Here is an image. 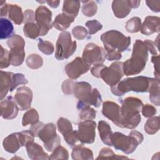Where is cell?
<instances>
[{"mask_svg":"<svg viewBox=\"0 0 160 160\" xmlns=\"http://www.w3.org/2000/svg\"><path fill=\"white\" fill-rule=\"evenodd\" d=\"M148 59V49L144 41L136 39L133 45L131 58L123 62V72L126 76L141 72Z\"/></svg>","mask_w":160,"mask_h":160,"instance_id":"cell-1","label":"cell"},{"mask_svg":"<svg viewBox=\"0 0 160 160\" xmlns=\"http://www.w3.org/2000/svg\"><path fill=\"white\" fill-rule=\"evenodd\" d=\"M121 102V114L122 128L134 129L141 122L139 114L144 105L142 101L135 97H128Z\"/></svg>","mask_w":160,"mask_h":160,"instance_id":"cell-2","label":"cell"},{"mask_svg":"<svg viewBox=\"0 0 160 160\" xmlns=\"http://www.w3.org/2000/svg\"><path fill=\"white\" fill-rule=\"evenodd\" d=\"M152 78L146 76H136L126 78L120 81L116 86L111 87L113 94L117 96H123L129 91L136 92H147L149 91Z\"/></svg>","mask_w":160,"mask_h":160,"instance_id":"cell-3","label":"cell"},{"mask_svg":"<svg viewBox=\"0 0 160 160\" xmlns=\"http://www.w3.org/2000/svg\"><path fill=\"white\" fill-rule=\"evenodd\" d=\"M143 139L142 134L136 130L131 131L128 136L119 132H115L112 133L111 138L112 146L116 149L120 150L127 154L133 152Z\"/></svg>","mask_w":160,"mask_h":160,"instance_id":"cell-4","label":"cell"},{"mask_svg":"<svg viewBox=\"0 0 160 160\" xmlns=\"http://www.w3.org/2000/svg\"><path fill=\"white\" fill-rule=\"evenodd\" d=\"M104 50L121 52L126 51L131 43V38L126 36L117 30H110L102 33L101 36Z\"/></svg>","mask_w":160,"mask_h":160,"instance_id":"cell-5","label":"cell"},{"mask_svg":"<svg viewBox=\"0 0 160 160\" xmlns=\"http://www.w3.org/2000/svg\"><path fill=\"white\" fill-rule=\"evenodd\" d=\"M74 96L85 104L99 108L102 102V97L97 88H92L91 85L85 81L75 82L73 88Z\"/></svg>","mask_w":160,"mask_h":160,"instance_id":"cell-6","label":"cell"},{"mask_svg":"<svg viewBox=\"0 0 160 160\" xmlns=\"http://www.w3.org/2000/svg\"><path fill=\"white\" fill-rule=\"evenodd\" d=\"M77 42L72 41L68 31L62 32L58 37L56 44L55 58L59 61L69 58L76 51Z\"/></svg>","mask_w":160,"mask_h":160,"instance_id":"cell-7","label":"cell"},{"mask_svg":"<svg viewBox=\"0 0 160 160\" xmlns=\"http://www.w3.org/2000/svg\"><path fill=\"white\" fill-rule=\"evenodd\" d=\"M6 43L11 49L9 51L11 64L14 66L21 65L25 58L24 39L18 34H14L8 39Z\"/></svg>","mask_w":160,"mask_h":160,"instance_id":"cell-8","label":"cell"},{"mask_svg":"<svg viewBox=\"0 0 160 160\" xmlns=\"http://www.w3.org/2000/svg\"><path fill=\"white\" fill-rule=\"evenodd\" d=\"M38 137L43 142L45 149L49 152L53 151L61 144V138L56 133V125L52 122L44 126Z\"/></svg>","mask_w":160,"mask_h":160,"instance_id":"cell-9","label":"cell"},{"mask_svg":"<svg viewBox=\"0 0 160 160\" xmlns=\"http://www.w3.org/2000/svg\"><path fill=\"white\" fill-rule=\"evenodd\" d=\"M123 76V62L119 61L112 63L109 67L105 66L100 72V78L111 87L116 86Z\"/></svg>","mask_w":160,"mask_h":160,"instance_id":"cell-10","label":"cell"},{"mask_svg":"<svg viewBox=\"0 0 160 160\" xmlns=\"http://www.w3.org/2000/svg\"><path fill=\"white\" fill-rule=\"evenodd\" d=\"M82 58L90 65L100 64L106 59V53L102 47L90 42L84 48Z\"/></svg>","mask_w":160,"mask_h":160,"instance_id":"cell-11","label":"cell"},{"mask_svg":"<svg viewBox=\"0 0 160 160\" xmlns=\"http://www.w3.org/2000/svg\"><path fill=\"white\" fill-rule=\"evenodd\" d=\"M35 21L40 29V36L46 35L52 28V12L44 6H39L35 12Z\"/></svg>","mask_w":160,"mask_h":160,"instance_id":"cell-12","label":"cell"},{"mask_svg":"<svg viewBox=\"0 0 160 160\" xmlns=\"http://www.w3.org/2000/svg\"><path fill=\"white\" fill-rule=\"evenodd\" d=\"M96 123L92 120L82 121L78 124V138L82 144L93 143L96 137Z\"/></svg>","mask_w":160,"mask_h":160,"instance_id":"cell-13","label":"cell"},{"mask_svg":"<svg viewBox=\"0 0 160 160\" xmlns=\"http://www.w3.org/2000/svg\"><path fill=\"white\" fill-rule=\"evenodd\" d=\"M90 66L82 58L77 57L66 64L65 71L70 79H76L82 74L86 73L89 70Z\"/></svg>","mask_w":160,"mask_h":160,"instance_id":"cell-14","label":"cell"},{"mask_svg":"<svg viewBox=\"0 0 160 160\" xmlns=\"http://www.w3.org/2000/svg\"><path fill=\"white\" fill-rule=\"evenodd\" d=\"M102 113L117 126L121 128V107L117 103L111 101H104L102 103Z\"/></svg>","mask_w":160,"mask_h":160,"instance_id":"cell-15","label":"cell"},{"mask_svg":"<svg viewBox=\"0 0 160 160\" xmlns=\"http://www.w3.org/2000/svg\"><path fill=\"white\" fill-rule=\"evenodd\" d=\"M15 101L21 111H25L30 108L32 100L31 89L25 86L18 88L14 95Z\"/></svg>","mask_w":160,"mask_h":160,"instance_id":"cell-16","label":"cell"},{"mask_svg":"<svg viewBox=\"0 0 160 160\" xmlns=\"http://www.w3.org/2000/svg\"><path fill=\"white\" fill-rule=\"evenodd\" d=\"M0 106L1 116L5 119H12L15 118L19 109L15 99L11 96H9L5 99L2 100Z\"/></svg>","mask_w":160,"mask_h":160,"instance_id":"cell-17","label":"cell"},{"mask_svg":"<svg viewBox=\"0 0 160 160\" xmlns=\"http://www.w3.org/2000/svg\"><path fill=\"white\" fill-rule=\"evenodd\" d=\"M141 32L144 35H151L160 31V18L158 16H147L141 27Z\"/></svg>","mask_w":160,"mask_h":160,"instance_id":"cell-18","label":"cell"},{"mask_svg":"<svg viewBox=\"0 0 160 160\" xmlns=\"http://www.w3.org/2000/svg\"><path fill=\"white\" fill-rule=\"evenodd\" d=\"M5 151L10 153H15L22 146L20 132H14L6 137L2 142Z\"/></svg>","mask_w":160,"mask_h":160,"instance_id":"cell-19","label":"cell"},{"mask_svg":"<svg viewBox=\"0 0 160 160\" xmlns=\"http://www.w3.org/2000/svg\"><path fill=\"white\" fill-rule=\"evenodd\" d=\"M28 157L32 160L49 159L48 154L45 152L41 146L36 142H31L26 146Z\"/></svg>","mask_w":160,"mask_h":160,"instance_id":"cell-20","label":"cell"},{"mask_svg":"<svg viewBox=\"0 0 160 160\" xmlns=\"http://www.w3.org/2000/svg\"><path fill=\"white\" fill-rule=\"evenodd\" d=\"M112 9L116 17L124 18L130 13L131 8L128 0H115L112 2Z\"/></svg>","mask_w":160,"mask_h":160,"instance_id":"cell-21","label":"cell"},{"mask_svg":"<svg viewBox=\"0 0 160 160\" xmlns=\"http://www.w3.org/2000/svg\"><path fill=\"white\" fill-rule=\"evenodd\" d=\"M14 73L1 71L0 74V99L3 100L8 91H9L11 84L12 78Z\"/></svg>","mask_w":160,"mask_h":160,"instance_id":"cell-22","label":"cell"},{"mask_svg":"<svg viewBox=\"0 0 160 160\" xmlns=\"http://www.w3.org/2000/svg\"><path fill=\"white\" fill-rule=\"evenodd\" d=\"M71 156L74 160H92L94 159L92 151L82 144H77L73 148Z\"/></svg>","mask_w":160,"mask_h":160,"instance_id":"cell-23","label":"cell"},{"mask_svg":"<svg viewBox=\"0 0 160 160\" xmlns=\"http://www.w3.org/2000/svg\"><path fill=\"white\" fill-rule=\"evenodd\" d=\"M98 129L102 142L109 146H112L111 141L112 132L110 125L106 121H100L98 122Z\"/></svg>","mask_w":160,"mask_h":160,"instance_id":"cell-24","label":"cell"},{"mask_svg":"<svg viewBox=\"0 0 160 160\" xmlns=\"http://www.w3.org/2000/svg\"><path fill=\"white\" fill-rule=\"evenodd\" d=\"M77 108L79 111V117L82 121L93 120L95 119L96 111L90 105L79 101L77 104Z\"/></svg>","mask_w":160,"mask_h":160,"instance_id":"cell-25","label":"cell"},{"mask_svg":"<svg viewBox=\"0 0 160 160\" xmlns=\"http://www.w3.org/2000/svg\"><path fill=\"white\" fill-rule=\"evenodd\" d=\"M74 19L75 18L68 16L64 13H61L56 16L52 22V25L59 31H64L74 22Z\"/></svg>","mask_w":160,"mask_h":160,"instance_id":"cell-26","label":"cell"},{"mask_svg":"<svg viewBox=\"0 0 160 160\" xmlns=\"http://www.w3.org/2000/svg\"><path fill=\"white\" fill-rule=\"evenodd\" d=\"M7 16L16 24L20 25L22 22H23V14L22 12V8L17 4H8Z\"/></svg>","mask_w":160,"mask_h":160,"instance_id":"cell-27","label":"cell"},{"mask_svg":"<svg viewBox=\"0 0 160 160\" xmlns=\"http://www.w3.org/2000/svg\"><path fill=\"white\" fill-rule=\"evenodd\" d=\"M159 80L152 78L148 92L149 93V98L151 102L154 105L159 106L160 104V94H159Z\"/></svg>","mask_w":160,"mask_h":160,"instance_id":"cell-28","label":"cell"},{"mask_svg":"<svg viewBox=\"0 0 160 160\" xmlns=\"http://www.w3.org/2000/svg\"><path fill=\"white\" fill-rule=\"evenodd\" d=\"M80 8L79 1H64L62 6V13L75 18L78 14Z\"/></svg>","mask_w":160,"mask_h":160,"instance_id":"cell-29","label":"cell"},{"mask_svg":"<svg viewBox=\"0 0 160 160\" xmlns=\"http://www.w3.org/2000/svg\"><path fill=\"white\" fill-rule=\"evenodd\" d=\"M0 39H4L11 38L13 34L14 27L12 22L6 18H1L0 19Z\"/></svg>","mask_w":160,"mask_h":160,"instance_id":"cell-30","label":"cell"},{"mask_svg":"<svg viewBox=\"0 0 160 160\" xmlns=\"http://www.w3.org/2000/svg\"><path fill=\"white\" fill-rule=\"evenodd\" d=\"M39 121V114L36 109H29L23 115L22 119V125L26 126L28 124H33Z\"/></svg>","mask_w":160,"mask_h":160,"instance_id":"cell-31","label":"cell"},{"mask_svg":"<svg viewBox=\"0 0 160 160\" xmlns=\"http://www.w3.org/2000/svg\"><path fill=\"white\" fill-rule=\"evenodd\" d=\"M24 35L31 39H36L40 36V29L38 25L34 22H29L24 24L23 27Z\"/></svg>","mask_w":160,"mask_h":160,"instance_id":"cell-32","label":"cell"},{"mask_svg":"<svg viewBox=\"0 0 160 160\" xmlns=\"http://www.w3.org/2000/svg\"><path fill=\"white\" fill-rule=\"evenodd\" d=\"M144 130L149 134H156L159 130V117L149 118L144 124Z\"/></svg>","mask_w":160,"mask_h":160,"instance_id":"cell-33","label":"cell"},{"mask_svg":"<svg viewBox=\"0 0 160 160\" xmlns=\"http://www.w3.org/2000/svg\"><path fill=\"white\" fill-rule=\"evenodd\" d=\"M83 4L82 6V12L87 17H92L97 12L98 6L94 1H82Z\"/></svg>","mask_w":160,"mask_h":160,"instance_id":"cell-34","label":"cell"},{"mask_svg":"<svg viewBox=\"0 0 160 160\" xmlns=\"http://www.w3.org/2000/svg\"><path fill=\"white\" fill-rule=\"evenodd\" d=\"M27 66L32 69H37L40 68L43 64V59L41 56L38 54H29L26 61Z\"/></svg>","mask_w":160,"mask_h":160,"instance_id":"cell-35","label":"cell"},{"mask_svg":"<svg viewBox=\"0 0 160 160\" xmlns=\"http://www.w3.org/2000/svg\"><path fill=\"white\" fill-rule=\"evenodd\" d=\"M141 27V20L139 17H132L129 19L125 24L126 30L131 33L138 32Z\"/></svg>","mask_w":160,"mask_h":160,"instance_id":"cell-36","label":"cell"},{"mask_svg":"<svg viewBox=\"0 0 160 160\" xmlns=\"http://www.w3.org/2000/svg\"><path fill=\"white\" fill-rule=\"evenodd\" d=\"M57 126L58 131L62 135H65L73 130L72 123L68 119L62 117L58 119L57 121Z\"/></svg>","mask_w":160,"mask_h":160,"instance_id":"cell-37","label":"cell"},{"mask_svg":"<svg viewBox=\"0 0 160 160\" xmlns=\"http://www.w3.org/2000/svg\"><path fill=\"white\" fill-rule=\"evenodd\" d=\"M128 159V158L126 156H121L119 155H116L114 153L111 149L109 148H103L101 149L99 153L98 157L96 159Z\"/></svg>","mask_w":160,"mask_h":160,"instance_id":"cell-38","label":"cell"},{"mask_svg":"<svg viewBox=\"0 0 160 160\" xmlns=\"http://www.w3.org/2000/svg\"><path fill=\"white\" fill-rule=\"evenodd\" d=\"M69 152L63 146H58L49 156V159H68Z\"/></svg>","mask_w":160,"mask_h":160,"instance_id":"cell-39","label":"cell"},{"mask_svg":"<svg viewBox=\"0 0 160 160\" xmlns=\"http://www.w3.org/2000/svg\"><path fill=\"white\" fill-rule=\"evenodd\" d=\"M38 47L40 51L46 55H51L54 51V47L52 42L48 41H44L42 39H38Z\"/></svg>","mask_w":160,"mask_h":160,"instance_id":"cell-40","label":"cell"},{"mask_svg":"<svg viewBox=\"0 0 160 160\" xmlns=\"http://www.w3.org/2000/svg\"><path fill=\"white\" fill-rule=\"evenodd\" d=\"M28 82V80L25 78L24 75L22 73H16L13 74L12 78V84L9 91L12 92L18 85L26 84Z\"/></svg>","mask_w":160,"mask_h":160,"instance_id":"cell-41","label":"cell"},{"mask_svg":"<svg viewBox=\"0 0 160 160\" xmlns=\"http://www.w3.org/2000/svg\"><path fill=\"white\" fill-rule=\"evenodd\" d=\"M11 64L9 52L1 45L0 50V68H8Z\"/></svg>","mask_w":160,"mask_h":160,"instance_id":"cell-42","label":"cell"},{"mask_svg":"<svg viewBox=\"0 0 160 160\" xmlns=\"http://www.w3.org/2000/svg\"><path fill=\"white\" fill-rule=\"evenodd\" d=\"M86 26L88 28V33L90 35L96 33L102 28V24L96 19L87 21Z\"/></svg>","mask_w":160,"mask_h":160,"instance_id":"cell-43","label":"cell"},{"mask_svg":"<svg viewBox=\"0 0 160 160\" xmlns=\"http://www.w3.org/2000/svg\"><path fill=\"white\" fill-rule=\"evenodd\" d=\"M63 138L65 141L69 145V146L72 148H74L76 145L77 142L79 141L78 131L72 130L70 132L63 135Z\"/></svg>","mask_w":160,"mask_h":160,"instance_id":"cell-44","label":"cell"},{"mask_svg":"<svg viewBox=\"0 0 160 160\" xmlns=\"http://www.w3.org/2000/svg\"><path fill=\"white\" fill-rule=\"evenodd\" d=\"M72 33L76 39L82 40L87 37L88 31L83 26H77L72 29Z\"/></svg>","mask_w":160,"mask_h":160,"instance_id":"cell-45","label":"cell"},{"mask_svg":"<svg viewBox=\"0 0 160 160\" xmlns=\"http://www.w3.org/2000/svg\"><path fill=\"white\" fill-rule=\"evenodd\" d=\"M22 146H26L29 143L34 142V136L30 130H25L20 132Z\"/></svg>","mask_w":160,"mask_h":160,"instance_id":"cell-46","label":"cell"},{"mask_svg":"<svg viewBox=\"0 0 160 160\" xmlns=\"http://www.w3.org/2000/svg\"><path fill=\"white\" fill-rule=\"evenodd\" d=\"M76 82L71 79L65 80L61 86V89L64 94L69 95L73 93V88Z\"/></svg>","mask_w":160,"mask_h":160,"instance_id":"cell-47","label":"cell"},{"mask_svg":"<svg viewBox=\"0 0 160 160\" xmlns=\"http://www.w3.org/2000/svg\"><path fill=\"white\" fill-rule=\"evenodd\" d=\"M141 111L143 116L148 118L153 117L157 112L156 109L153 106L148 104L142 106L141 108Z\"/></svg>","mask_w":160,"mask_h":160,"instance_id":"cell-48","label":"cell"},{"mask_svg":"<svg viewBox=\"0 0 160 160\" xmlns=\"http://www.w3.org/2000/svg\"><path fill=\"white\" fill-rule=\"evenodd\" d=\"M35 21V13L32 9H26L23 13V22L24 24L34 22Z\"/></svg>","mask_w":160,"mask_h":160,"instance_id":"cell-49","label":"cell"},{"mask_svg":"<svg viewBox=\"0 0 160 160\" xmlns=\"http://www.w3.org/2000/svg\"><path fill=\"white\" fill-rule=\"evenodd\" d=\"M144 42L147 46L148 51H149L151 54H152L153 56L158 55V47L156 45L155 42L149 39H146L144 41Z\"/></svg>","mask_w":160,"mask_h":160,"instance_id":"cell-50","label":"cell"},{"mask_svg":"<svg viewBox=\"0 0 160 160\" xmlns=\"http://www.w3.org/2000/svg\"><path fill=\"white\" fill-rule=\"evenodd\" d=\"M147 6L153 12H159L160 11V1H146Z\"/></svg>","mask_w":160,"mask_h":160,"instance_id":"cell-51","label":"cell"},{"mask_svg":"<svg viewBox=\"0 0 160 160\" xmlns=\"http://www.w3.org/2000/svg\"><path fill=\"white\" fill-rule=\"evenodd\" d=\"M45 124L42 122L38 121L36 123H34L33 124H31V126L30 127L29 130L33 133L34 136L35 137L38 136V134L39 131L42 129V128L44 127Z\"/></svg>","mask_w":160,"mask_h":160,"instance_id":"cell-52","label":"cell"},{"mask_svg":"<svg viewBox=\"0 0 160 160\" xmlns=\"http://www.w3.org/2000/svg\"><path fill=\"white\" fill-rule=\"evenodd\" d=\"M106 53V59L109 61H118L121 59L122 54L121 52L116 51H107Z\"/></svg>","mask_w":160,"mask_h":160,"instance_id":"cell-53","label":"cell"},{"mask_svg":"<svg viewBox=\"0 0 160 160\" xmlns=\"http://www.w3.org/2000/svg\"><path fill=\"white\" fill-rule=\"evenodd\" d=\"M159 55L157 56H152L151 58V62L154 64V76L155 78L159 80Z\"/></svg>","mask_w":160,"mask_h":160,"instance_id":"cell-54","label":"cell"},{"mask_svg":"<svg viewBox=\"0 0 160 160\" xmlns=\"http://www.w3.org/2000/svg\"><path fill=\"white\" fill-rule=\"evenodd\" d=\"M105 66L102 64H96L94 65L91 69V72L92 74V75L94 77L98 78H100V72L102 70V69Z\"/></svg>","mask_w":160,"mask_h":160,"instance_id":"cell-55","label":"cell"},{"mask_svg":"<svg viewBox=\"0 0 160 160\" xmlns=\"http://www.w3.org/2000/svg\"><path fill=\"white\" fill-rule=\"evenodd\" d=\"M130 7L132 8H137L139 7L141 1H135V0H128Z\"/></svg>","mask_w":160,"mask_h":160,"instance_id":"cell-56","label":"cell"},{"mask_svg":"<svg viewBox=\"0 0 160 160\" xmlns=\"http://www.w3.org/2000/svg\"><path fill=\"white\" fill-rule=\"evenodd\" d=\"M49 6L52 8H56L59 6L60 3V1H46Z\"/></svg>","mask_w":160,"mask_h":160,"instance_id":"cell-57","label":"cell"}]
</instances>
